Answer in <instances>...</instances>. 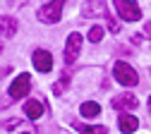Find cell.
I'll use <instances>...</instances> for the list:
<instances>
[{"mask_svg": "<svg viewBox=\"0 0 151 134\" xmlns=\"http://www.w3.org/2000/svg\"><path fill=\"white\" fill-rule=\"evenodd\" d=\"M0 134H39L36 127L31 125V120H19V118H12L0 122Z\"/></svg>", "mask_w": 151, "mask_h": 134, "instance_id": "cell-1", "label": "cell"}, {"mask_svg": "<svg viewBox=\"0 0 151 134\" xmlns=\"http://www.w3.org/2000/svg\"><path fill=\"white\" fill-rule=\"evenodd\" d=\"M113 77L120 82V84H125V86H134L137 82H139V77H137V72L132 70L127 62H115V67H113Z\"/></svg>", "mask_w": 151, "mask_h": 134, "instance_id": "cell-2", "label": "cell"}, {"mask_svg": "<svg viewBox=\"0 0 151 134\" xmlns=\"http://www.w3.org/2000/svg\"><path fill=\"white\" fill-rule=\"evenodd\" d=\"M63 0H58V3H46L41 10H39V19L46 24H55L60 22V14H63Z\"/></svg>", "mask_w": 151, "mask_h": 134, "instance_id": "cell-3", "label": "cell"}, {"mask_svg": "<svg viewBox=\"0 0 151 134\" xmlns=\"http://www.w3.org/2000/svg\"><path fill=\"white\" fill-rule=\"evenodd\" d=\"M29 86H31V77L24 72V74H19L17 79L12 82V86H10V98L12 101H17V98H24V96L29 93Z\"/></svg>", "mask_w": 151, "mask_h": 134, "instance_id": "cell-4", "label": "cell"}, {"mask_svg": "<svg viewBox=\"0 0 151 134\" xmlns=\"http://www.w3.org/2000/svg\"><path fill=\"white\" fill-rule=\"evenodd\" d=\"M115 10H118V14L125 19V22H137V19L142 17V10H139L137 3H125V0H118V3H115Z\"/></svg>", "mask_w": 151, "mask_h": 134, "instance_id": "cell-5", "label": "cell"}, {"mask_svg": "<svg viewBox=\"0 0 151 134\" xmlns=\"http://www.w3.org/2000/svg\"><path fill=\"white\" fill-rule=\"evenodd\" d=\"M79 50H82V36L74 31V34H70V36H67V43H65V62H67V65H72L74 60H77Z\"/></svg>", "mask_w": 151, "mask_h": 134, "instance_id": "cell-6", "label": "cell"}, {"mask_svg": "<svg viewBox=\"0 0 151 134\" xmlns=\"http://www.w3.org/2000/svg\"><path fill=\"white\" fill-rule=\"evenodd\" d=\"M34 65L39 72H50L53 70V55L48 50H34Z\"/></svg>", "mask_w": 151, "mask_h": 134, "instance_id": "cell-7", "label": "cell"}, {"mask_svg": "<svg viewBox=\"0 0 151 134\" xmlns=\"http://www.w3.org/2000/svg\"><path fill=\"white\" fill-rule=\"evenodd\" d=\"M137 105H139V101L132 93H120L113 98V108H118V110H134Z\"/></svg>", "mask_w": 151, "mask_h": 134, "instance_id": "cell-8", "label": "cell"}, {"mask_svg": "<svg viewBox=\"0 0 151 134\" xmlns=\"http://www.w3.org/2000/svg\"><path fill=\"white\" fill-rule=\"evenodd\" d=\"M118 125H120V129H122L125 134H129V132H137L139 120L134 118V115H127V113H122L120 118H118Z\"/></svg>", "mask_w": 151, "mask_h": 134, "instance_id": "cell-9", "label": "cell"}, {"mask_svg": "<svg viewBox=\"0 0 151 134\" xmlns=\"http://www.w3.org/2000/svg\"><path fill=\"white\" fill-rule=\"evenodd\" d=\"M17 31V22L12 17H0V34H3L5 38H12Z\"/></svg>", "mask_w": 151, "mask_h": 134, "instance_id": "cell-10", "label": "cell"}, {"mask_svg": "<svg viewBox=\"0 0 151 134\" xmlns=\"http://www.w3.org/2000/svg\"><path fill=\"white\" fill-rule=\"evenodd\" d=\"M72 127L77 129L79 134H108V127H103V125H99V127H91V125H82V122H74Z\"/></svg>", "mask_w": 151, "mask_h": 134, "instance_id": "cell-11", "label": "cell"}, {"mask_svg": "<svg viewBox=\"0 0 151 134\" xmlns=\"http://www.w3.org/2000/svg\"><path fill=\"white\" fill-rule=\"evenodd\" d=\"M24 113H27L29 120H36V118H41V115H43V105L39 101H29V103H24Z\"/></svg>", "mask_w": 151, "mask_h": 134, "instance_id": "cell-12", "label": "cell"}, {"mask_svg": "<svg viewBox=\"0 0 151 134\" xmlns=\"http://www.w3.org/2000/svg\"><path fill=\"white\" fill-rule=\"evenodd\" d=\"M82 115H84V118H96V115L101 113V105L99 103H93V101H86V103H82Z\"/></svg>", "mask_w": 151, "mask_h": 134, "instance_id": "cell-13", "label": "cell"}, {"mask_svg": "<svg viewBox=\"0 0 151 134\" xmlns=\"http://www.w3.org/2000/svg\"><path fill=\"white\" fill-rule=\"evenodd\" d=\"M101 36H103V29H101V27H93V29L89 31V41L96 43V41H101Z\"/></svg>", "mask_w": 151, "mask_h": 134, "instance_id": "cell-14", "label": "cell"}, {"mask_svg": "<svg viewBox=\"0 0 151 134\" xmlns=\"http://www.w3.org/2000/svg\"><path fill=\"white\" fill-rule=\"evenodd\" d=\"M103 17L108 19V27H110V31H115V34H118V31H120V27H118V22H115V19H113V14H110V10H108V12L103 14Z\"/></svg>", "mask_w": 151, "mask_h": 134, "instance_id": "cell-15", "label": "cell"}, {"mask_svg": "<svg viewBox=\"0 0 151 134\" xmlns=\"http://www.w3.org/2000/svg\"><path fill=\"white\" fill-rule=\"evenodd\" d=\"M144 34L151 38V22H146V24H144Z\"/></svg>", "mask_w": 151, "mask_h": 134, "instance_id": "cell-16", "label": "cell"}, {"mask_svg": "<svg viewBox=\"0 0 151 134\" xmlns=\"http://www.w3.org/2000/svg\"><path fill=\"white\" fill-rule=\"evenodd\" d=\"M149 103H151V98H149Z\"/></svg>", "mask_w": 151, "mask_h": 134, "instance_id": "cell-17", "label": "cell"}]
</instances>
